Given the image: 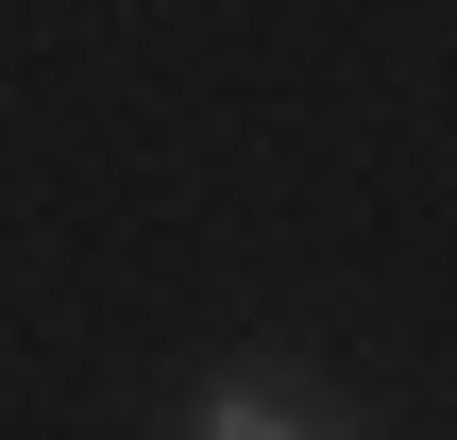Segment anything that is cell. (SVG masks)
<instances>
[{
  "instance_id": "6da1fadb",
  "label": "cell",
  "mask_w": 457,
  "mask_h": 440,
  "mask_svg": "<svg viewBox=\"0 0 457 440\" xmlns=\"http://www.w3.org/2000/svg\"><path fill=\"white\" fill-rule=\"evenodd\" d=\"M204 440H322V424H305L288 390H254V373H237V390H204Z\"/></svg>"
}]
</instances>
